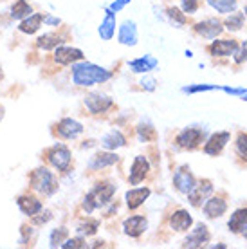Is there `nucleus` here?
<instances>
[{
    "label": "nucleus",
    "instance_id": "8",
    "mask_svg": "<svg viewBox=\"0 0 247 249\" xmlns=\"http://www.w3.org/2000/svg\"><path fill=\"white\" fill-rule=\"evenodd\" d=\"M150 172V162L144 156H137L132 162V168H130V175H128V182L132 186L139 184L141 181H144V177L148 175Z\"/></svg>",
    "mask_w": 247,
    "mask_h": 249
},
{
    "label": "nucleus",
    "instance_id": "16",
    "mask_svg": "<svg viewBox=\"0 0 247 249\" xmlns=\"http://www.w3.org/2000/svg\"><path fill=\"white\" fill-rule=\"evenodd\" d=\"M229 230L236 233V235H242V237L247 238V208H240V210H236L231 218H229Z\"/></svg>",
    "mask_w": 247,
    "mask_h": 249
},
{
    "label": "nucleus",
    "instance_id": "7",
    "mask_svg": "<svg viewBox=\"0 0 247 249\" xmlns=\"http://www.w3.org/2000/svg\"><path fill=\"white\" fill-rule=\"evenodd\" d=\"M195 182L197 181H195V177L192 175L188 166H179L177 172L173 174V186L177 188V192L184 193V195H188V193L192 192Z\"/></svg>",
    "mask_w": 247,
    "mask_h": 249
},
{
    "label": "nucleus",
    "instance_id": "48",
    "mask_svg": "<svg viewBox=\"0 0 247 249\" xmlns=\"http://www.w3.org/2000/svg\"><path fill=\"white\" fill-rule=\"evenodd\" d=\"M244 15H246V17H247V6H246V9H244Z\"/></svg>",
    "mask_w": 247,
    "mask_h": 249
},
{
    "label": "nucleus",
    "instance_id": "12",
    "mask_svg": "<svg viewBox=\"0 0 247 249\" xmlns=\"http://www.w3.org/2000/svg\"><path fill=\"white\" fill-rule=\"evenodd\" d=\"M229 139H231V134H229V132H216V134H213V136L206 141L204 152L208 156H218V154L226 148V144L229 143Z\"/></svg>",
    "mask_w": 247,
    "mask_h": 249
},
{
    "label": "nucleus",
    "instance_id": "3",
    "mask_svg": "<svg viewBox=\"0 0 247 249\" xmlns=\"http://www.w3.org/2000/svg\"><path fill=\"white\" fill-rule=\"evenodd\" d=\"M31 186L33 190L43 193V195H53L58 190V181L53 172L47 168H36L31 174Z\"/></svg>",
    "mask_w": 247,
    "mask_h": 249
},
{
    "label": "nucleus",
    "instance_id": "43",
    "mask_svg": "<svg viewBox=\"0 0 247 249\" xmlns=\"http://www.w3.org/2000/svg\"><path fill=\"white\" fill-rule=\"evenodd\" d=\"M51 220V213L49 212H45L42 213V217H33V224H45V222H49Z\"/></svg>",
    "mask_w": 247,
    "mask_h": 249
},
{
    "label": "nucleus",
    "instance_id": "15",
    "mask_svg": "<svg viewBox=\"0 0 247 249\" xmlns=\"http://www.w3.org/2000/svg\"><path fill=\"white\" fill-rule=\"evenodd\" d=\"M228 212V202L222 195H216V197H211L204 202V215L208 218H218L222 217L224 213Z\"/></svg>",
    "mask_w": 247,
    "mask_h": 249
},
{
    "label": "nucleus",
    "instance_id": "2",
    "mask_svg": "<svg viewBox=\"0 0 247 249\" xmlns=\"http://www.w3.org/2000/svg\"><path fill=\"white\" fill-rule=\"evenodd\" d=\"M116 193V184H112L108 181L99 182L98 186L92 188V192H88L83 199V210L87 213H92L98 208H103L105 204H108L112 199V195Z\"/></svg>",
    "mask_w": 247,
    "mask_h": 249
},
{
    "label": "nucleus",
    "instance_id": "27",
    "mask_svg": "<svg viewBox=\"0 0 247 249\" xmlns=\"http://www.w3.org/2000/svg\"><path fill=\"white\" fill-rule=\"evenodd\" d=\"M43 22V15L40 13H35V15H29L27 18H24V22L20 24V31L25 33V35H33L40 29V25Z\"/></svg>",
    "mask_w": 247,
    "mask_h": 249
},
{
    "label": "nucleus",
    "instance_id": "36",
    "mask_svg": "<svg viewBox=\"0 0 247 249\" xmlns=\"http://www.w3.org/2000/svg\"><path fill=\"white\" fill-rule=\"evenodd\" d=\"M236 154L247 162V134L246 132L238 134V137H236Z\"/></svg>",
    "mask_w": 247,
    "mask_h": 249
},
{
    "label": "nucleus",
    "instance_id": "31",
    "mask_svg": "<svg viewBox=\"0 0 247 249\" xmlns=\"http://www.w3.org/2000/svg\"><path fill=\"white\" fill-rule=\"evenodd\" d=\"M62 44V38L58 36V35H43L36 40V45L40 49H53V47H58V45Z\"/></svg>",
    "mask_w": 247,
    "mask_h": 249
},
{
    "label": "nucleus",
    "instance_id": "10",
    "mask_svg": "<svg viewBox=\"0 0 247 249\" xmlns=\"http://www.w3.org/2000/svg\"><path fill=\"white\" fill-rule=\"evenodd\" d=\"M193 29H195V33H197V35L208 38V40H215V38L220 36V33L224 31L222 22H218L216 18L202 20V22L195 24V27H193Z\"/></svg>",
    "mask_w": 247,
    "mask_h": 249
},
{
    "label": "nucleus",
    "instance_id": "32",
    "mask_svg": "<svg viewBox=\"0 0 247 249\" xmlns=\"http://www.w3.org/2000/svg\"><path fill=\"white\" fill-rule=\"evenodd\" d=\"M168 18H170V22H172L175 27H182V25L186 24V13H182L179 9V7H168Z\"/></svg>",
    "mask_w": 247,
    "mask_h": 249
},
{
    "label": "nucleus",
    "instance_id": "45",
    "mask_svg": "<svg viewBox=\"0 0 247 249\" xmlns=\"http://www.w3.org/2000/svg\"><path fill=\"white\" fill-rule=\"evenodd\" d=\"M43 22H45V24H49V25H60V24H62V20L54 18V17H45V18H43Z\"/></svg>",
    "mask_w": 247,
    "mask_h": 249
},
{
    "label": "nucleus",
    "instance_id": "35",
    "mask_svg": "<svg viewBox=\"0 0 247 249\" xmlns=\"http://www.w3.org/2000/svg\"><path fill=\"white\" fill-rule=\"evenodd\" d=\"M69 231L65 228H58L51 233V248H58V246H62V242L67 238Z\"/></svg>",
    "mask_w": 247,
    "mask_h": 249
},
{
    "label": "nucleus",
    "instance_id": "20",
    "mask_svg": "<svg viewBox=\"0 0 247 249\" xmlns=\"http://www.w3.org/2000/svg\"><path fill=\"white\" fill-rule=\"evenodd\" d=\"M119 42L123 45L137 44V25L134 20H124L119 27Z\"/></svg>",
    "mask_w": 247,
    "mask_h": 249
},
{
    "label": "nucleus",
    "instance_id": "23",
    "mask_svg": "<svg viewBox=\"0 0 247 249\" xmlns=\"http://www.w3.org/2000/svg\"><path fill=\"white\" fill-rule=\"evenodd\" d=\"M18 208L25 215H29V217H35L36 213L42 212V202L36 199V197H31V195H22L18 197Z\"/></svg>",
    "mask_w": 247,
    "mask_h": 249
},
{
    "label": "nucleus",
    "instance_id": "37",
    "mask_svg": "<svg viewBox=\"0 0 247 249\" xmlns=\"http://www.w3.org/2000/svg\"><path fill=\"white\" fill-rule=\"evenodd\" d=\"M206 90H218V85H190V87L182 89V92H186V94L206 92Z\"/></svg>",
    "mask_w": 247,
    "mask_h": 249
},
{
    "label": "nucleus",
    "instance_id": "28",
    "mask_svg": "<svg viewBox=\"0 0 247 249\" xmlns=\"http://www.w3.org/2000/svg\"><path fill=\"white\" fill-rule=\"evenodd\" d=\"M208 4L216 13H222V15H229V13L236 11V7H238L236 0H208Z\"/></svg>",
    "mask_w": 247,
    "mask_h": 249
},
{
    "label": "nucleus",
    "instance_id": "46",
    "mask_svg": "<svg viewBox=\"0 0 247 249\" xmlns=\"http://www.w3.org/2000/svg\"><path fill=\"white\" fill-rule=\"evenodd\" d=\"M4 119V107H0V121Z\"/></svg>",
    "mask_w": 247,
    "mask_h": 249
},
{
    "label": "nucleus",
    "instance_id": "49",
    "mask_svg": "<svg viewBox=\"0 0 247 249\" xmlns=\"http://www.w3.org/2000/svg\"><path fill=\"white\" fill-rule=\"evenodd\" d=\"M123 2H124V4H128V2H132V0H123Z\"/></svg>",
    "mask_w": 247,
    "mask_h": 249
},
{
    "label": "nucleus",
    "instance_id": "14",
    "mask_svg": "<svg viewBox=\"0 0 247 249\" xmlns=\"http://www.w3.org/2000/svg\"><path fill=\"white\" fill-rule=\"evenodd\" d=\"M238 49V42L236 40H216V42H213V44L208 47V51H210L211 56H233L235 54V51Z\"/></svg>",
    "mask_w": 247,
    "mask_h": 249
},
{
    "label": "nucleus",
    "instance_id": "39",
    "mask_svg": "<svg viewBox=\"0 0 247 249\" xmlns=\"http://www.w3.org/2000/svg\"><path fill=\"white\" fill-rule=\"evenodd\" d=\"M218 90H222V92L229 94V96H240V98L247 94V89L244 87H220L218 85Z\"/></svg>",
    "mask_w": 247,
    "mask_h": 249
},
{
    "label": "nucleus",
    "instance_id": "42",
    "mask_svg": "<svg viewBox=\"0 0 247 249\" xmlns=\"http://www.w3.org/2000/svg\"><path fill=\"white\" fill-rule=\"evenodd\" d=\"M141 85L144 90L152 92V90H155V87H157V81H155V78H152V76H146V78L141 80Z\"/></svg>",
    "mask_w": 247,
    "mask_h": 249
},
{
    "label": "nucleus",
    "instance_id": "29",
    "mask_svg": "<svg viewBox=\"0 0 247 249\" xmlns=\"http://www.w3.org/2000/svg\"><path fill=\"white\" fill-rule=\"evenodd\" d=\"M31 15V6L25 2V0H17L11 7V17L15 20H22V18H27Z\"/></svg>",
    "mask_w": 247,
    "mask_h": 249
},
{
    "label": "nucleus",
    "instance_id": "9",
    "mask_svg": "<svg viewBox=\"0 0 247 249\" xmlns=\"http://www.w3.org/2000/svg\"><path fill=\"white\" fill-rule=\"evenodd\" d=\"M85 107L92 114H103L112 107V100L101 92H90L85 96Z\"/></svg>",
    "mask_w": 247,
    "mask_h": 249
},
{
    "label": "nucleus",
    "instance_id": "38",
    "mask_svg": "<svg viewBox=\"0 0 247 249\" xmlns=\"http://www.w3.org/2000/svg\"><path fill=\"white\" fill-rule=\"evenodd\" d=\"M247 62V40L242 42V45H238V49L235 51V63L242 65Z\"/></svg>",
    "mask_w": 247,
    "mask_h": 249
},
{
    "label": "nucleus",
    "instance_id": "41",
    "mask_svg": "<svg viewBox=\"0 0 247 249\" xmlns=\"http://www.w3.org/2000/svg\"><path fill=\"white\" fill-rule=\"evenodd\" d=\"M62 248L63 249H71V248H87V244L83 238H69L67 242L62 244Z\"/></svg>",
    "mask_w": 247,
    "mask_h": 249
},
{
    "label": "nucleus",
    "instance_id": "25",
    "mask_svg": "<svg viewBox=\"0 0 247 249\" xmlns=\"http://www.w3.org/2000/svg\"><path fill=\"white\" fill-rule=\"evenodd\" d=\"M119 157L116 154H112V152H99L96 156L90 159L88 162V166L92 170H101V168H106V166H110L114 162H118Z\"/></svg>",
    "mask_w": 247,
    "mask_h": 249
},
{
    "label": "nucleus",
    "instance_id": "13",
    "mask_svg": "<svg viewBox=\"0 0 247 249\" xmlns=\"http://www.w3.org/2000/svg\"><path fill=\"white\" fill-rule=\"evenodd\" d=\"M146 228H148V220L144 217H141V215H134V217L126 218L123 222L124 235H128V237H132V238L141 237L142 233L146 231Z\"/></svg>",
    "mask_w": 247,
    "mask_h": 249
},
{
    "label": "nucleus",
    "instance_id": "11",
    "mask_svg": "<svg viewBox=\"0 0 247 249\" xmlns=\"http://www.w3.org/2000/svg\"><path fill=\"white\" fill-rule=\"evenodd\" d=\"M210 231L204 224H198L195 230L190 231V235L184 238L182 248H204L206 244L210 242Z\"/></svg>",
    "mask_w": 247,
    "mask_h": 249
},
{
    "label": "nucleus",
    "instance_id": "22",
    "mask_svg": "<svg viewBox=\"0 0 247 249\" xmlns=\"http://www.w3.org/2000/svg\"><path fill=\"white\" fill-rule=\"evenodd\" d=\"M128 65H130V69H132V72H137V74H146V72H150V71H154V69L159 65V62H157L154 56L146 54V56H142V58H136V60H132Z\"/></svg>",
    "mask_w": 247,
    "mask_h": 249
},
{
    "label": "nucleus",
    "instance_id": "21",
    "mask_svg": "<svg viewBox=\"0 0 247 249\" xmlns=\"http://www.w3.org/2000/svg\"><path fill=\"white\" fill-rule=\"evenodd\" d=\"M150 188H134V190H128L124 199H126V206L130 210H137L141 204H144V200L150 197Z\"/></svg>",
    "mask_w": 247,
    "mask_h": 249
},
{
    "label": "nucleus",
    "instance_id": "26",
    "mask_svg": "<svg viewBox=\"0 0 247 249\" xmlns=\"http://www.w3.org/2000/svg\"><path fill=\"white\" fill-rule=\"evenodd\" d=\"M124 144H126V139H124V136L119 130L108 132V134L101 139V146L106 150H118V148H121V146H124Z\"/></svg>",
    "mask_w": 247,
    "mask_h": 249
},
{
    "label": "nucleus",
    "instance_id": "30",
    "mask_svg": "<svg viewBox=\"0 0 247 249\" xmlns=\"http://www.w3.org/2000/svg\"><path fill=\"white\" fill-rule=\"evenodd\" d=\"M244 22H246V15H244V13L233 11L231 13V17L226 18L224 25H226L228 31H240L242 27H244Z\"/></svg>",
    "mask_w": 247,
    "mask_h": 249
},
{
    "label": "nucleus",
    "instance_id": "18",
    "mask_svg": "<svg viewBox=\"0 0 247 249\" xmlns=\"http://www.w3.org/2000/svg\"><path fill=\"white\" fill-rule=\"evenodd\" d=\"M54 60L60 65H71V63L81 62L83 60V53L74 47H58L54 53Z\"/></svg>",
    "mask_w": 247,
    "mask_h": 249
},
{
    "label": "nucleus",
    "instance_id": "6",
    "mask_svg": "<svg viewBox=\"0 0 247 249\" xmlns=\"http://www.w3.org/2000/svg\"><path fill=\"white\" fill-rule=\"evenodd\" d=\"M211 193H213V182H211L210 179H204V181H200L198 184L195 182L193 190L188 193L190 204L195 206V208H200V206L204 204L206 200L210 199Z\"/></svg>",
    "mask_w": 247,
    "mask_h": 249
},
{
    "label": "nucleus",
    "instance_id": "17",
    "mask_svg": "<svg viewBox=\"0 0 247 249\" xmlns=\"http://www.w3.org/2000/svg\"><path fill=\"white\" fill-rule=\"evenodd\" d=\"M81 132H83V124L78 123V121L72 118H65L58 123V134H60L63 139H76Z\"/></svg>",
    "mask_w": 247,
    "mask_h": 249
},
{
    "label": "nucleus",
    "instance_id": "40",
    "mask_svg": "<svg viewBox=\"0 0 247 249\" xmlns=\"http://www.w3.org/2000/svg\"><path fill=\"white\" fill-rule=\"evenodd\" d=\"M180 4H182V11L188 15H193L198 9V0H180Z\"/></svg>",
    "mask_w": 247,
    "mask_h": 249
},
{
    "label": "nucleus",
    "instance_id": "19",
    "mask_svg": "<svg viewBox=\"0 0 247 249\" xmlns=\"http://www.w3.org/2000/svg\"><path fill=\"white\" fill-rule=\"evenodd\" d=\"M193 224V217L186 210H177V212L172 213L170 217V228L173 231H188Z\"/></svg>",
    "mask_w": 247,
    "mask_h": 249
},
{
    "label": "nucleus",
    "instance_id": "44",
    "mask_svg": "<svg viewBox=\"0 0 247 249\" xmlns=\"http://www.w3.org/2000/svg\"><path fill=\"white\" fill-rule=\"evenodd\" d=\"M124 6H126V4H124L123 0H116V2H112L110 6H108V9H110V11H114V13H118V11H121Z\"/></svg>",
    "mask_w": 247,
    "mask_h": 249
},
{
    "label": "nucleus",
    "instance_id": "24",
    "mask_svg": "<svg viewBox=\"0 0 247 249\" xmlns=\"http://www.w3.org/2000/svg\"><path fill=\"white\" fill-rule=\"evenodd\" d=\"M98 33H99V36L103 38V40H112L114 33H116V13L110 11V9H106V11H105V20L101 22Z\"/></svg>",
    "mask_w": 247,
    "mask_h": 249
},
{
    "label": "nucleus",
    "instance_id": "4",
    "mask_svg": "<svg viewBox=\"0 0 247 249\" xmlns=\"http://www.w3.org/2000/svg\"><path fill=\"white\" fill-rule=\"evenodd\" d=\"M206 139V132L202 128H184V130L180 132L179 136H177V144H179L180 148H186V150H195L197 146L204 143Z\"/></svg>",
    "mask_w": 247,
    "mask_h": 249
},
{
    "label": "nucleus",
    "instance_id": "47",
    "mask_svg": "<svg viewBox=\"0 0 247 249\" xmlns=\"http://www.w3.org/2000/svg\"><path fill=\"white\" fill-rule=\"evenodd\" d=\"M242 100H244V101H247V94H246V96H242Z\"/></svg>",
    "mask_w": 247,
    "mask_h": 249
},
{
    "label": "nucleus",
    "instance_id": "33",
    "mask_svg": "<svg viewBox=\"0 0 247 249\" xmlns=\"http://www.w3.org/2000/svg\"><path fill=\"white\" fill-rule=\"evenodd\" d=\"M137 137H139V141H142V143L152 141V139H155V128L150 123H141L137 126Z\"/></svg>",
    "mask_w": 247,
    "mask_h": 249
},
{
    "label": "nucleus",
    "instance_id": "34",
    "mask_svg": "<svg viewBox=\"0 0 247 249\" xmlns=\"http://www.w3.org/2000/svg\"><path fill=\"white\" fill-rule=\"evenodd\" d=\"M98 228H99L98 220H87V222H81V224L78 226V233L90 237V235H94V233L98 231Z\"/></svg>",
    "mask_w": 247,
    "mask_h": 249
},
{
    "label": "nucleus",
    "instance_id": "1",
    "mask_svg": "<svg viewBox=\"0 0 247 249\" xmlns=\"http://www.w3.org/2000/svg\"><path fill=\"white\" fill-rule=\"evenodd\" d=\"M112 78V72L94 63H76L72 65V81L78 87H92L96 83H105Z\"/></svg>",
    "mask_w": 247,
    "mask_h": 249
},
{
    "label": "nucleus",
    "instance_id": "5",
    "mask_svg": "<svg viewBox=\"0 0 247 249\" xmlns=\"http://www.w3.org/2000/svg\"><path fill=\"white\" fill-rule=\"evenodd\" d=\"M71 161H72V157H71V152H69L67 146L56 144V146L51 148L49 162L58 170V172H67V170L71 168Z\"/></svg>",
    "mask_w": 247,
    "mask_h": 249
}]
</instances>
